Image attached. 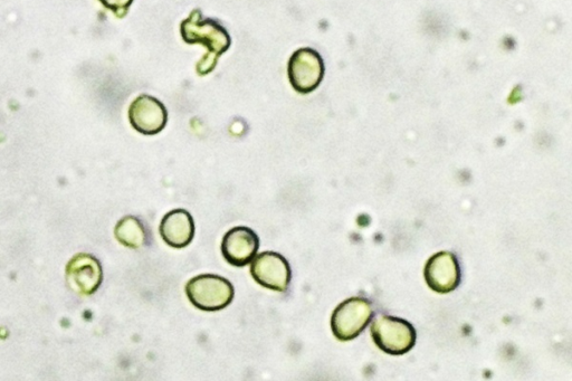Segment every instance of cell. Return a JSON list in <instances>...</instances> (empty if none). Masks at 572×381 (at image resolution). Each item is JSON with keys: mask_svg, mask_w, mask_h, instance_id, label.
<instances>
[{"mask_svg": "<svg viewBox=\"0 0 572 381\" xmlns=\"http://www.w3.org/2000/svg\"><path fill=\"white\" fill-rule=\"evenodd\" d=\"M187 298L193 306L206 312L221 311L233 302V284L222 276L198 275L186 284Z\"/></svg>", "mask_w": 572, "mask_h": 381, "instance_id": "2", "label": "cell"}, {"mask_svg": "<svg viewBox=\"0 0 572 381\" xmlns=\"http://www.w3.org/2000/svg\"><path fill=\"white\" fill-rule=\"evenodd\" d=\"M251 274L261 287L276 292L288 291L292 270L285 257L276 252H263L254 257Z\"/></svg>", "mask_w": 572, "mask_h": 381, "instance_id": "6", "label": "cell"}, {"mask_svg": "<svg viewBox=\"0 0 572 381\" xmlns=\"http://www.w3.org/2000/svg\"><path fill=\"white\" fill-rule=\"evenodd\" d=\"M371 336L380 350L393 356H402L416 344V330L412 323L400 318L380 314L371 325Z\"/></svg>", "mask_w": 572, "mask_h": 381, "instance_id": "3", "label": "cell"}, {"mask_svg": "<svg viewBox=\"0 0 572 381\" xmlns=\"http://www.w3.org/2000/svg\"><path fill=\"white\" fill-rule=\"evenodd\" d=\"M424 276L428 287L438 293H450L459 288L461 283V266L457 257L451 252H440L428 260Z\"/></svg>", "mask_w": 572, "mask_h": 381, "instance_id": "8", "label": "cell"}, {"mask_svg": "<svg viewBox=\"0 0 572 381\" xmlns=\"http://www.w3.org/2000/svg\"><path fill=\"white\" fill-rule=\"evenodd\" d=\"M181 37L187 44H202L207 53L196 65L199 75L212 73L219 57L230 49L232 40L230 34L221 24L211 18H204L199 9L190 13L180 25Z\"/></svg>", "mask_w": 572, "mask_h": 381, "instance_id": "1", "label": "cell"}, {"mask_svg": "<svg viewBox=\"0 0 572 381\" xmlns=\"http://www.w3.org/2000/svg\"><path fill=\"white\" fill-rule=\"evenodd\" d=\"M100 3L110 9L114 15L119 18L125 17L128 14L129 8L133 0H100Z\"/></svg>", "mask_w": 572, "mask_h": 381, "instance_id": "13", "label": "cell"}, {"mask_svg": "<svg viewBox=\"0 0 572 381\" xmlns=\"http://www.w3.org/2000/svg\"><path fill=\"white\" fill-rule=\"evenodd\" d=\"M288 75L292 88L298 93L309 94L317 90L324 75L321 55L309 47L295 51L290 57Z\"/></svg>", "mask_w": 572, "mask_h": 381, "instance_id": "5", "label": "cell"}, {"mask_svg": "<svg viewBox=\"0 0 572 381\" xmlns=\"http://www.w3.org/2000/svg\"><path fill=\"white\" fill-rule=\"evenodd\" d=\"M129 120L141 135L156 136L167 126L168 111L158 99L142 94L131 103Z\"/></svg>", "mask_w": 572, "mask_h": 381, "instance_id": "7", "label": "cell"}, {"mask_svg": "<svg viewBox=\"0 0 572 381\" xmlns=\"http://www.w3.org/2000/svg\"><path fill=\"white\" fill-rule=\"evenodd\" d=\"M114 235L119 243L133 250L141 249L148 242L146 227L135 216L123 217L114 228Z\"/></svg>", "mask_w": 572, "mask_h": 381, "instance_id": "12", "label": "cell"}, {"mask_svg": "<svg viewBox=\"0 0 572 381\" xmlns=\"http://www.w3.org/2000/svg\"><path fill=\"white\" fill-rule=\"evenodd\" d=\"M66 280L71 290L83 297H89L101 287V263L90 254H78L66 266Z\"/></svg>", "mask_w": 572, "mask_h": 381, "instance_id": "9", "label": "cell"}, {"mask_svg": "<svg viewBox=\"0 0 572 381\" xmlns=\"http://www.w3.org/2000/svg\"><path fill=\"white\" fill-rule=\"evenodd\" d=\"M374 317L373 304L364 298H351L333 311L331 329L340 341L356 339Z\"/></svg>", "mask_w": 572, "mask_h": 381, "instance_id": "4", "label": "cell"}, {"mask_svg": "<svg viewBox=\"0 0 572 381\" xmlns=\"http://www.w3.org/2000/svg\"><path fill=\"white\" fill-rule=\"evenodd\" d=\"M260 249V238L249 227L238 226L228 231L222 241L224 259L236 268L250 264Z\"/></svg>", "mask_w": 572, "mask_h": 381, "instance_id": "10", "label": "cell"}, {"mask_svg": "<svg viewBox=\"0 0 572 381\" xmlns=\"http://www.w3.org/2000/svg\"><path fill=\"white\" fill-rule=\"evenodd\" d=\"M159 233L164 242L174 249H184L193 242L195 222L185 209L169 212L160 223Z\"/></svg>", "mask_w": 572, "mask_h": 381, "instance_id": "11", "label": "cell"}]
</instances>
